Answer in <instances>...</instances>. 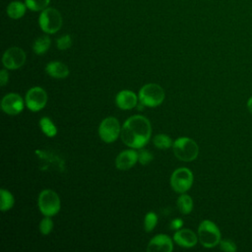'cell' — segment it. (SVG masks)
I'll use <instances>...</instances> for the list:
<instances>
[{
  "label": "cell",
  "instance_id": "6da1fadb",
  "mask_svg": "<svg viewBox=\"0 0 252 252\" xmlns=\"http://www.w3.org/2000/svg\"><path fill=\"white\" fill-rule=\"evenodd\" d=\"M122 142L132 149H142L150 141L152 126L148 118L142 115L129 117L121 127Z\"/></svg>",
  "mask_w": 252,
  "mask_h": 252
},
{
  "label": "cell",
  "instance_id": "7a4b0ae2",
  "mask_svg": "<svg viewBox=\"0 0 252 252\" xmlns=\"http://www.w3.org/2000/svg\"><path fill=\"white\" fill-rule=\"evenodd\" d=\"M172 150L174 156L182 161L188 162L197 158L199 147L197 143L188 137H180L173 142Z\"/></svg>",
  "mask_w": 252,
  "mask_h": 252
},
{
  "label": "cell",
  "instance_id": "3957f363",
  "mask_svg": "<svg viewBox=\"0 0 252 252\" xmlns=\"http://www.w3.org/2000/svg\"><path fill=\"white\" fill-rule=\"evenodd\" d=\"M198 239L202 246L206 248H213L220 241V228L212 220H205L199 224Z\"/></svg>",
  "mask_w": 252,
  "mask_h": 252
},
{
  "label": "cell",
  "instance_id": "277c9868",
  "mask_svg": "<svg viewBox=\"0 0 252 252\" xmlns=\"http://www.w3.org/2000/svg\"><path fill=\"white\" fill-rule=\"evenodd\" d=\"M142 104L148 107H157L162 103L165 97L163 89L158 84H147L141 88L138 94Z\"/></svg>",
  "mask_w": 252,
  "mask_h": 252
},
{
  "label": "cell",
  "instance_id": "5b68a950",
  "mask_svg": "<svg viewBox=\"0 0 252 252\" xmlns=\"http://www.w3.org/2000/svg\"><path fill=\"white\" fill-rule=\"evenodd\" d=\"M37 205L40 213L45 217L57 215L61 207L58 194L51 189H44L39 193Z\"/></svg>",
  "mask_w": 252,
  "mask_h": 252
},
{
  "label": "cell",
  "instance_id": "8992f818",
  "mask_svg": "<svg viewBox=\"0 0 252 252\" xmlns=\"http://www.w3.org/2000/svg\"><path fill=\"white\" fill-rule=\"evenodd\" d=\"M38 24L40 29L46 33H55L63 24L60 12L54 8H45L39 15Z\"/></svg>",
  "mask_w": 252,
  "mask_h": 252
},
{
  "label": "cell",
  "instance_id": "52a82bcc",
  "mask_svg": "<svg viewBox=\"0 0 252 252\" xmlns=\"http://www.w3.org/2000/svg\"><path fill=\"white\" fill-rule=\"evenodd\" d=\"M193 173L187 167H180L175 169L170 176L171 188L177 193H185L193 184Z\"/></svg>",
  "mask_w": 252,
  "mask_h": 252
},
{
  "label": "cell",
  "instance_id": "ba28073f",
  "mask_svg": "<svg viewBox=\"0 0 252 252\" xmlns=\"http://www.w3.org/2000/svg\"><path fill=\"white\" fill-rule=\"evenodd\" d=\"M120 133H121V127H120L119 121L113 116L104 118L99 124L98 135L100 139L107 144L115 142L118 136L120 135Z\"/></svg>",
  "mask_w": 252,
  "mask_h": 252
},
{
  "label": "cell",
  "instance_id": "9c48e42d",
  "mask_svg": "<svg viewBox=\"0 0 252 252\" xmlns=\"http://www.w3.org/2000/svg\"><path fill=\"white\" fill-rule=\"evenodd\" d=\"M25 102H26L27 107L30 110L36 112V111L42 109L46 105L47 94L40 87L32 88L26 94Z\"/></svg>",
  "mask_w": 252,
  "mask_h": 252
},
{
  "label": "cell",
  "instance_id": "30bf717a",
  "mask_svg": "<svg viewBox=\"0 0 252 252\" xmlns=\"http://www.w3.org/2000/svg\"><path fill=\"white\" fill-rule=\"evenodd\" d=\"M26 52L17 46L8 48L2 58V63L6 69L15 70L21 68L26 62Z\"/></svg>",
  "mask_w": 252,
  "mask_h": 252
},
{
  "label": "cell",
  "instance_id": "8fae6325",
  "mask_svg": "<svg viewBox=\"0 0 252 252\" xmlns=\"http://www.w3.org/2000/svg\"><path fill=\"white\" fill-rule=\"evenodd\" d=\"M1 108L9 115L19 114L24 109V99L18 94H7L1 100Z\"/></svg>",
  "mask_w": 252,
  "mask_h": 252
},
{
  "label": "cell",
  "instance_id": "7c38bea8",
  "mask_svg": "<svg viewBox=\"0 0 252 252\" xmlns=\"http://www.w3.org/2000/svg\"><path fill=\"white\" fill-rule=\"evenodd\" d=\"M173 244L171 238L166 234H157L154 236L147 246L148 252H171Z\"/></svg>",
  "mask_w": 252,
  "mask_h": 252
},
{
  "label": "cell",
  "instance_id": "4fadbf2b",
  "mask_svg": "<svg viewBox=\"0 0 252 252\" xmlns=\"http://www.w3.org/2000/svg\"><path fill=\"white\" fill-rule=\"evenodd\" d=\"M139 97L136 95V94L129 90L121 91L117 94L115 97V103L116 105L123 110H129L137 106Z\"/></svg>",
  "mask_w": 252,
  "mask_h": 252
},
{
  "label": "cell",
  "instance_id": "5bb4252c",
  "mask_svg": "<svg viewBox=\"0 0 252 252\" xmlns=\"http://www.w3.org/2000/svg\"><path fill=\"white\" fill-rule=\"evenodd\" d=\"M138 161V153L134 150H126L121 152L115 159V166L120 170H127L133 167Z\"/></svg>",
  "mask_w": 252,
  "mask_h": 252
},
{
  "label": "cell",
  "instance_id": "9a60e30c",
  "mask_svg": "<svg viewBox=\"0 0 252 252\" xmlns=\"http://www.w3.org/2000/svg\"><path fill=\"white\" fill-rule=\"evenodd\" d=\"M173 240L176 242V244H178L181 247L191 248L197 244V241L199 239L194 231H192L191 229L184 228V229H178L174 233Z\"/></svg>",
  "mask_w": 252,
  "mask_h": 252
},
{
  "label": "cell",
  "instance_id": "2e32d148",
  "mask_svg": "<svg viewBox=\"0 0 252 252\" xmlns=\"http://www.w3.org/2000/svg\"><path fill=\"white\" fill-rule=\"evenodd\" d=\"M45 72L52 78L64 79L69 75L68 67L60 61H51L45 67Z\"/></svg>",
  "mask_w": 252,
  "mask_h": 252
},
{
  "label": "cell",
  "instance_id": "e0dca14e",
  "mask_svg": "<svg viewBox=\"0 0 252 252\" xmlns=\"http://www.w3.org/2000/svg\"><path fill=\"white\" fill-rule=\"evenodd\" d=\"M27 5L21 1H12L7 7V15L14 20L22 18L26 13Z\"/></svg>",
  "mask_w": 252,
  "mask_h": 252
},
{
  "label": "cell",
  "instance_id": "ac0fdd59",
  "mask_svg": "<svg viewBox=\"0 0 252 252\" xmlns=\"http://www.w3.org/2000/svg\"><path fill=\"white\" fill-rule=\"evenodd\" d=\"M50 44H51V40H50L49 36L41 35L34 40V42L32 44V49L35 54L42 55L49 49Z\"/></svg>",
  "mask_w": 252,
  "mask_h": 252
},
{
  "label": "cell",
  "instance_id": "d6986e66",
  "mask_svg": "<svg viewBox=\"0 0 252 252\" xmlns=\"http://www.w3.org/2000/svg\"><path fill=\"white\" fill-rule=\"evenodd\" d=\"M36 155H38V157L40 158V159L42 160V164L45 165V168H49V167H60L62 170L64 169V162L59 158H55L53 160L50 158L49 155L45 152H41V151H36L35 152Z\"/></svg>",
  "mask_w": 252,
  "mask_h": 252
},
{
  "label": "cell",
  "instance_id": "ffe728a7",
  "mask_svg": "<svg viewBox=\"0 0 252 252\" xmlns=\"http://www.w3.org/2000/svg\"><path fill=\"white\" fill-rule=\"evenodd\" d=\"M177 208L183 215H188L193 210V200L187 194H181L177 199Z\"/></svg>",
  "mask_w": 252,
  "mask_h": 252
},
{
  "label": "cell",
  "instance_id": "44dd1931",
  "mask_svg": "<svg viewBox=\"0 0 252 252\" xmlns=\"http://www.w3.org/2000/svg\"><path fill=\"white\" fill-rule=\"evenodd\" d=\"M39 126L41 128V131L46 135L47 137H54L57 134V128L55 124L51 121L48 117H42L39 120Z\"/></svg>",
  "mask_w": 252,
  "mask_h": 252
},
{
  "label": "cell",
  "instance_id": "7402d4cb",
  "mask_svg": "<svg viewBox=\"0 0 252 252\" xmlns=\"http://www.w3.org/2000/svg\"><path fill=\"white\" fill-rule=\"evenodd\" d=\"M1 194V203H0V209L2 212L10 210L15 203L14 196L12 195L11 192H9L6 189H1L0 191Z\"/></svg>",
  "mask_w": 252,
  "mask_h": 252
},
{
  "label": "cell",
  "instance_id": "603a6c76",
  "mask_svg": "<svg viewBox=\"0 0 252 252\" xmlns=\"http://www.w3.org/2000/svg\"><path fill=\"white\" fill-rule=\"evenodd\" d=\"M153 143L156 148L160 149V150L169 149L173 145L171 138L165 134H158V135L155 136Z\"/></svg>",
  "mask_w": 252,
  "mask_h": 252
},
{
  "label": "cell",
  "instance_id": "cb8c5ba5",
  "mask_svg": "<svg viewBox=\"0 0 252 252\" xmlns=\"http://www.w3.org/2000/svg\"><path fill=\"white\" fill-rule=\"evenodd\" d=\"M49 2L50 0H25L27 8L33 12L44 10L45 8H47Z\"/></svg>",
  "mask_w": 252,
  "mask_h": 252
},
{
  "label": "cell",
  "instance_id": "d4e9b609",
  "mask_svg": "<svg viewBox=\"0 0 252 252\" xmlns=\"http://www.w3.org/2000/svg\"><path fill=\"white\" fill-rule=\"evenodd\" d=\"M158 223V216L154 212H149L145 216V220H144V225H145V230L147 232H151L157 225Z\"/></svg>",
  "mask_w": 252,
  "mask_h": 252
},
{
  "label": "cell",
  "instance_id": "484cf974",
  "mask_svg": "<svg viewBox=\"0 0 252 252\" xmlns=\"http://www.w3.org/2000/svg\"><path fill=\"white\" fill-rule=\"evenodd\" d=\"M52 228H53V221L50 219V217H45L44 219L41 220L39 223V230L43 235L49 234Z\"/></svg>",
  "mask_w": 252,
  "mask_h": 252
},
{
  "label": "cell",
  "instance_id": "4316f807",
  "mask_svg": "<svg viewBox=\"0 0 252 252\" xmlns=\"http://www.w3.org/2000/svg\"><path fill=\"white\" fill-rule=\"evenodd\" d=\"M72 37L70 34H65V35H62L60 36L57 41H56V44H57V47L58 49L60 50H66L68 49L69 47H71L72 45Z\"/></svg>",
  "mask_w": 252,
  "mask_h": 252
},
{
  "label": "cell",
  "instance_id": "83f0119b",
  "mask_svg": "<svg viewBox=\"0 0 252 252\" xmlns=\"http://www.w3.org/2000/svg\"><path fill=\"white\" fill-rule=\"evenodd\" d=\"M154 158V156L152 153L146 151V150H141L138 153V161L142 164V165H146L149 162H151Z\"/></svg>",
  "mask_w": 252,
  "mask_h": 252
},
{
  "label": "cell",
  "instance_id": "f1b7e54d",
  "mask_svg": "<svg viewBox=\"0 0 252 252\" xmlns=\"http://www.w3.org/2000/svg\"><path fill=\"white\" fill-rule=\"evenodd\" d=\"M219 245H220V250L226 251V252H234V251H236V249H237L236 244H235L233 241L229 240V239L220 240V243H219Z\"/></svg>",
  "mask_w": 252,
  "mask_h": 252
},
{
  "label": "cell",
  "instance_id": "f546056e",
  "mask_svg": "<svg viewBox=\"0 0 252 252\" xmlns=\"http://www.w3.org/2000/svg\"><path fill=\"white\" fill-rule=\"evenodd\" d=\"M8 80H9L8 72L5 69L1 70V72H0V85L2 87H4L8 83Z\"/></svg>",
  "mask_w": 252,
  "mask_h": 252
},
{
  "label": "cell",
  "instance_id": "4dcf8cb0",
  "mask_svg": "<svg viewBox=\"0 0 252 252\" xmlns=\"http://www.w3.org/2000/svg\"><path fill=\"white\" fill-rule=\"evenodd\" d=\"M183 225V221L181 219H174L171 220L170 222V228L171 229H175V230H178L182 227Z\"/></svg>",
  "mask_w": 252,
  "mask_h": 252
},
{
  "label": "cell",
  "instance_id": "1f68e13d",
  "mask_svg": "<svg viewBox=\"0 0 252 252\" xmlns=\"http://www.w3.org/2000/svg\"><path fill=\"white\" fill-rule=\"evenodd\" d=\"M247 108H248V111L252 114V96L247 100Z\"/></svg>",
  "mask_w": 252,
  "mask_h": 252
}]
</instances>
